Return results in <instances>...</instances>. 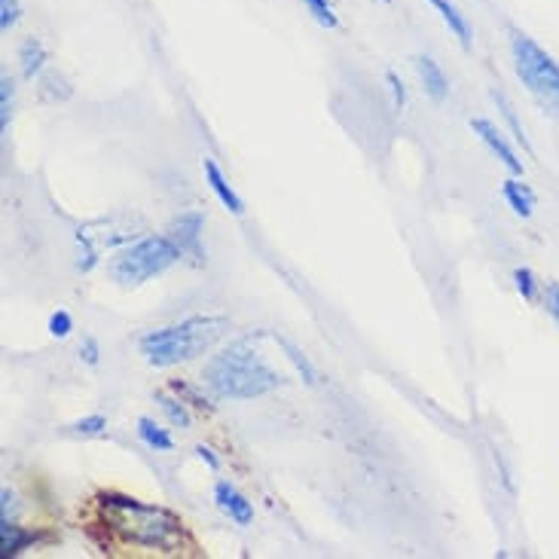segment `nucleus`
<instances>
[{
    "mask_svg": "<svg viewBox=\"0 0 559 559\" xmlns=\"http://www.w3.org/2000/svg\"><path fill=\"white\" fill-rule=\"evenodd\" d=\"M98 516L107 532L132 547H144L153 554H181L187 545L181 516L159 504H144L132 496L102 492L95 499Z\"/></svg>",
    "mask_w": 559,
    "mask_h": 559,
    "instance_id": "obj_1",
    "label": "nucleus"
},
{
    "mask_svg": "<svg viewBox=\"0 0 559 559\" xmlns=\"http://www.w3.org/2000/svg\"><path fill=\"white\" fill-rule=\"evenodd\" d=\"M202 379L217 397H233V401L263 397V394L275 392L278 385H285V377L263 361L251 336L236 340L221 348L217 355H212L202 370Z\"/></svg>",
    "mask_w": 559,
    "mask_h": 559,
    "instance_id": "obj_2",
    "label": "nucleus"
},
{
    "mask_svg": "<svg viewBox=\"0 0 559 559\" xmlns=\"http://www.w3.org/2000/svg\"><path fill=\"white\" fill-rule=\"evenodd\" d=\"M229 331V321L224 316H193L183 318L178 324H168L159 331L144 333L138 340V352L151 367H175V364L190 361L209 348Z\"/></svg>",
    "mask_w": 559,
    "mask_h": 559,
    "instance_id": "obj_3",
    "label": "nucleus"
},
{
    "mask_svg": "<svg viewBox=\"0 0 559 559\" xmlns=\"http://www.w3.org/2000/svg\"><path fill=\"white\" fill-rule=\"evenodd\" d=\"M508 49L516 80L554 120H559V61L520 28L508 31Z\"/></svg>",
    "mask_w": 559,
    "mask_h": 559,
    "instance_id": "obj_4",
    "label": "nucleus"
},
{
    "mask_svg": "<svg viewBox=\"0 0 559 559\" xmlns=\"http://www.w3.org/2000/svg\"><path fill=\"white\" fill-rule=\"evenodd\" d=\"M181 248L171 236H141L135 242L120 248L110 260V278L122 287H138L163 275L181 260Z\"/></svg>",
    "mask_w": 559,
    "mask_h": 559,
    "instance_id": "obj_5",
    "label": "nucleus"
},
{
    "mask_svg": "<svg viewBox=\"0 0 559 559\" xmlns=\"http://www.w3.org/2000/svg\"><path fill=\"white\" fill-rule=\"evenodd\" d=\"M471 132L480 138V144H484L486 151L492 153V156H496V159H499L501 166L508 168L511 175H523V171H526L523 159H520V153L514 151V144L508 141V135L501 132L496 122L486 120V117H474V120H471Z\"/></svg>",
    "mask_w": 559,
    "mask_h": 559,
    "instance_id": "obj_6",
    "label": "nucleus"
},
{
    "mask_svg": "<svg viewBox=\"0 0 559 559\" xmlns=\"http://www.w3.org/2000/svg\"><path fill=\"white\" fill-rule=\"evenodd\" d=\"M202 229H205V214L202 212H183L171 229H168V236L175 239V245L181 248L183 258H205V251H202Z\"/></svg>",
    "mask_w": 559,
    "mask_h": 559,
    "instance_id": "obj_7",
    "label": "nucleus"
},
{
    "mask_svg": "<svg viewBox=\"0 0 559 559\" xmlns=\"http://www.w3.org/2000/svg\"><path fill=\"white\" fill-rule=\"evenodd\" d=\"M214 501H217V508H221L233 523H239V526H248V523L254 520V504L245 499L242 492L229 484V480H217V484H214Z\"/></svg>",
    "mask_w": 559,
    "mask_h": 559,
    "instance_id": "obj_8",
    "label": "nucleus"
},
{
    "mask_svg": "<svg viewBox=\"0 0 559 559\" xmlns=\"http://www.w3.org/2000/svg\"><path fill=\"white\" fill-rule=\"evenodd\" d=\"M428 7L440 15V22L447 25V31L459 40L462 49H471V46H474V28H471L468 15L459 10L455 0H428Z\"/></svg>",
    "mask_w": 559,
    "mask_h": 559,
    "instance_id": "obj_9",
    "label": "nucleus"
},
{
    "mask_svg": "<svg viewBox=\"0 0 559 559\" xmlns=\"http://www.w3.org/2000/svg\"><path fill=\"white\" fill-rule=\"evenodd\" d=\"M501 199H504L508 209H511L516 217H523V221H530L532 214H535V205H538L535 190L523 181V175H511V178L501 181Z\"/></svg>",
    "mask_w": 559,
    "mask_h": 559,
    "instance_id": "obj_10",
    "label": "nucleus"
},
{
    "mask_svg": "<svg viewBox=\"0 0 559 559\" xmlns=\"http://www.w3.org/2000/svg\"><path fill=\"white\" fill-rule=\"evenodd\" d=\"M202 171H205V183L212 187V193L217 197V202L227 209L229 214H245V202L239 199V193L233 190V183L229 178L221 171V166L214 163L212 156H205V163H202Z\"/></svg>",
    "mask_w": 559,
    "mask_h": 559,
    "instance_id": "obj_11",
    "label": "nucleus"
},
{
    "mask_svg": "<svg viewBox=\"0 0 559 559\" xmlns=\"http://www.w3.org/2000/svg\"><path fill=\"white\" fill-rule=\"evenodd\" d=\"M416 74L423 80V90L425 95L431 98V102H447V95H450V80L443 74V68H440L438 61L431 59V56H416Z\"/></svg>",
    "mask_w": 559,
    "mask_h": 559,
    "instance_id": "obj_12",
    "label": "nucleus"
},
{
    "mask_svg": "<svg viewBox=\"0 0 559 559\" xmlns=\"http://www.w3.org/2000/svg\"><path fill=\"white\" fill-rule=\"evenodd\" d=\"M15 59H19V68H22V76H25V80H37V76H44L49 52H46V46L40 37H25V40L19 44Z\"/></svg>",
    "mask_w": 559,
    "mask_h": 559,
    "instance_id": "obj_13",
    "label": "nucleus"
},
{
    "mask_svg": "<svg viewBox=\"0 0 559 559\" xmlns=\"http://www.w3.org/2000/svg\"><path fill=\"white\" fill-rule=\"evenodd\" d=\"M138 438L153 453H171L175 450V438L156 419H151V416H141L138 419Z\"/></svg>",
    "mask_w": 559,
    "mask_h": 559,
    "instance_id": "obj_14",
    "label": "nucleus"
},
{
    "mask_svg": "<svg viewBox=\"0 0 559 559\" xmlns=\"http://www.w3.org/2000/svg\"><path fill=\"white\" fill-rule=\"evenodd\" d=\"M34 542H37V532L15 526V520L13 523H0V554L7 559L19 557V554L28 550Z\"/></svg>",
    "mask_w": 559,
    "mask_h": 559,
    "instance_id": "obj_15",
    "label": "nucleus"
},
{
    "mask_svg": "<svg viewBox=\"0 0 559 559\" xmlns=\"http://www.w3.org/2000/svg\"><path fill=\"white\" fill-rule=\"evenodd\" d=\"M275 343L282 346V352H285L287 361L294 364V370H297V377H300L302 382H306V385H316V382H318L316 367H312V361H309V358L302 355L300 348L294 346L290 340H285V336H275Z\"/></svg>",
    "mask_w": 559,
    "mask_h": 559,
    "instance_id": "obj_16",
    "label": "nucleus"
},
{
    "mask_svg": "<svg viewBox=\"0 0 559 559\" xmlns=\"http://www.w3.org/2000/svg\"><path fill=\"white\" fill-rule=\"evenodd\" d=\"M492 102H496V107H499V114L504 117V122H508V129H511V135H514L516 144H523V151L532 153V144H530V135H526V129H523V122L516 120V110L514 105L501 95V92H492Z\"/></svg>",
    "mask_w": 559,
    "mask_h": 559,
    "instance_id": "obj_17",
    "label": "nucleus"
},
{
    "mask_svg": "<svg viewBox=\"0 0 559 559\" xmlns=\"http://www.w3.org/2000/svg\"><path fill=\"white\" fill-rule=\"evenodd\" d=\"M156 401H159V409L166 413V419L175 425V428H190V425H193V416H190L187 401H183L181 394H178V397H171V394H156Z\"/></svg>",
    "mask_w": 559,
    "mask_h": 559,
    "instance_id": "obj_18",
    "label": "nucleus"
},
{
    "mask_svg": "<svg viewBox=\"0 0 559 559\" xmlns=\"http://www.w3.org/2000/svg\"><path fill=\"white\" fill-rule=\"evenodd\" d=\"M514 287L516 294L526 302H538L545 294V282H538V275L532 273L530 266H516L514 270Z\"/></svg>",
    "mask_w": 559,
    "mask_h": 559,
    "instance_id": "obj_19",
    "label": "nucleus"
},
{
    "mask_svg": "<svg viewBox=\"0 0 559 559\" xmlns=\"http://www.w3.org/2000/svg\"><path fill=\"white\" fill-rule=\"evenodd\" d=\"M300 3H302V10L312 15L321 28H328V31L340 28V15H336L333 0H300Z\"/></svg>",
    "mask_w": 559,
    "mask_h": 559,
    "instance_id": "obj_20",
    "label": "nucleus"
},
{
    "mask_svg": "<svg viewBox=\"0 0 559 559\" xmlns=\"http://www.w3.org/2000/svg\"><path fill=\"white\" fill-rule=\"evenodd\" d=\"M15 110V83L10 76H0V129L10 132V122H13Z\"/></svg>",
    "mask_w": 559,
    "mask_h": 559,
    "instance_id": "obj_21",
    "label": "nucleus"
},
{
    "mask_svg": "<svg viewBox=\"0 0 559 559\" xmlns=\"http://www.w3.org/2000/svg\"><path fill=\"white\" fill-rule=\"evenodd\" d=\"M46 331L52 333L56 340H68L71 331H74V318H71L68 309H56V312L49 316V321H46Z\"/></svg>",
    "mask_w": 559,
    "mask_h": 559,
    "instance_id": "obj_22",
    "label": "nucleus"
},
{
    "mask_svg": "<svg viewBox=\"0 0 559 559\" xmlns=\"http://www.w3.org/2000/svg\"><path fill=\"white\" fill-rule=\"evenodd\" d=\"M71 428H74L76 435H83V438H98V435H105L107 431V419L102 413H92L86 419H76Z\"/></svg>",
    "mask_w": 559,
    "mask_h": 559,
    "instance_id": "obj_23",
    "label": "nucleus"
},
{
    "mask_svg": "<svg viewBox=\"0 0 559 559\" xmlns=\"http://www.w3.org/2000/svg\"><path fill=\"white\" fill-rule=\"evenodd\" d=\"M385 83H389V92H392L394 110H397V114L407 110V86H404L401 74H397V71H385Z\"/></svg>",
    "mask_w": 559,
    "mask_h": 559,
    "instance_id": "obj_24",
    "label": "nucleus"
},
{
    "mask_svg": "<svg viewBox=\"0 0 559 559\" xmlns=\"http://www.w3.org/2000/svg\"><path fill=\"white\" fill-rule=\"evenodd\" d=\"M22 19V3L19 0H0V31L10 34Z\"/></svg>",
    "mask_w": 559,
    "mask_h": 559,
    "instance_id": "obj_25",
    "label": "nucleus"
},
{
    "mask_svg": "<svg viewBox=\"0 0 559 559\" xmlns=\"http://www.w3.org/2000/svg\"><path fill=\"white\" fill-rule=\"evenodd\" d=\"M171 392L181 394L187 404H193V407H209V397L199 392V389H193V385H187V382H171Z\"/></svg>",
    "mask_w": 559,
    "mask_h": 559,
    "instance_id": "obj_26",
    "label": "nucleus"
},
{
    "mask_svg": "<svg viewBox=\"0 0 559 559\" xmlns=\"http://www.w3.org/2000/svg\"><path fill=\"white\" fill-rule=\"evenodd\" d=\"M542 306L545 312L559 324V282H547L545 294H542Z\"/></svg>",
    "mask_w": 559,
    "mask_h": 559,
    "instance_id": "obj_27",
    "label": "nucleus"
},
{
    "mask_svg": "<svg viewBox=\"0 0 559 559\" xmlns=\"http://www.w3.org/2000/svg\"><path fill=\"white\" fill-rule=\"evenodd\" d=\"M80 358L90 364V367H98V361H102V348H98V343H95L92 336H86V340L80 343Z\"/></svg>",
    "mask_w": 559,
    "mask_h": 559,
    "instance_id": "obj_28",
    "label": "nucleus"
},
{
    "mask_svg": "<svg viewBox=\"0 0 559 559\" xmlns=\"http://www.w3.org/2000/svg\"><path fill=\"white\" fill-rule=\"evenodd\" d=\"M0 499H3V504H0V523H13V516H15V492H10V489H3V492H0Z\"/></svg>",
    "mask_w": 559,
    "mask_h": 559,
    "instance_id": "obj_29",
    "label": "nucleus"
},
{
    "mask_svg": "<svg viewBox=\"0 0 559 559\" xmlns=\"http://www.w3.org/2000/svg\"><path fill=\"white\" fill-rule=\"evenodd\" d=\"M197 455H199V459H202V462H205V465H209V468H212V471H221V459L214 455L212 447H197Z\"/></svg>",
    "mask_w": 559,
    "mask_h": 559,
    "instance_id": "obj_30",
    "label": "nucleus"
},
{
    "mask_svg": "<svg viewBox=\"0 0 559 559\" xmlns=\"http://www.w3.org/2000/svg\"><path fill=\"white\" fill-rule=\"evenodd\" d=\"M379 3H385V7H389V3H392V0H379Z\"/></svg>",
    "mask_w": 559,
    "mask_h": 559,
    "instance_id": "obj_31",
    "label": "nucleus"
}]
</instances>
